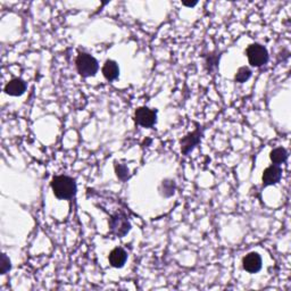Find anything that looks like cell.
I'll return each instance as SVG.
<instances>
[{
    "instance_id": "cell-1",
    "label": "cell",
    "mask_w": 291,
    "mask_h": 291,
    "mask_svg": "<svg viewBox=\"0 0 291 291\" xmlns=\"http://www.w3.org/2000/svg\"><path fill=\"white\" fill-rule=\"evenodd\" d=\"M52 189L58 199H71L77 193V182L67 175H58L52 180Z\"/></svg>"
},
{
    "instance_id": "cell-2",
    "label": "cell",
    "mask_w": 291,
    "mask_h": 291,
    "mask_svg": "<svg viewBox=\"0 0 291 291\" xmlns=\"http://www.w3.org/2000/svg\"><path fill=\"white\" fill-rule=\"evenodd\" d=\"M75 64H77L79 74L82 75L83 78L95 77L99 68L97 59L87 53H79Z\"/></svg>"
},
{
    "instance_id": "cell-3",
    "label": "cell",
    "mask_w": 291,
    "mask_h": 291,
    "mask_svg": "<svg viewBox=\"0 0 291 291\" xmlns=\"http://www.w3.org/2000/svg\"><path fill=\"white\" fill-rule=\"evenodd\" d=\"M247 57L249 64L254 67H261L268 62V53L264 46L253 44L247 48Z\"/></svg>"
},
{
    "instance_id": "cell-4",
    "label": "cell",
    "mask_w": 291,
    "mask_h": 291,
    "mask_svg": "<svg viewBox=\"0 0 291 291\" xmlns=\"http://www.w3.org/2000/svg\"><path fill=\"white\" fill-rule=\"evenodd\" d=\"M109 228L112 233L118 238L127 236L131 230V224L129 222L127 215L124 213H117L113 215L109 220Z\"/></svg>"
},
{
    "instance_id": "cell-5",
    "label": "cell",
    "mask_w": 291,
    "mask_h": 291,
    "mask_svg": "<svg viewBox=\"0 0 291 291\" xmlns=\"http://www.w3.org/2000/svg\"><path fill=\"white\" fill-rule=\"evenodd\" d=\"M157 112L148 108V107H139L135 110L134 120L139 125L143 128H152L156 123Z\"/></svg>"
},
{
    "instance_id": "cell-6",
    "label": "cell",
    "mask_w": 291,
    "mask_h": 291,
    "mask_svg": "<svg viewBox=\"0 0 291 291\" xmlns=\"http://www.w3.org/2000/svg\"><path fill=\"white\" fill-rule=\"evenodd\" d=\"M200 140H202V131H200V129H197V130L183 136L181 139V153L183 155H189L200 142Z\"/></svg>"
},
{
    "instance_id": "cell-7",
    "label": "cell",
    "mask_w": 291,
    "mask_h": 291,
    "mask_svg": "<svg viewBox=\"0 0 291 291\" xmlns=\"http://www.w3.org/2000/svg\"><path fill=\"white\" fill-rule=\"evenodd\" d=\"M282 178V170L279 165H271L268 166L266 170L264 171L263 173V185L268 186V185H274L276 183L280 182V180Z\"/></svg>"
},
{
    "instance_id": "cell-8",
    "label": "cell",
    "mask_w": 291,
    "mask_h": 291,
    "mask_svg": "<svg viewBox=\"0 0 291 291\" xmlns=\"http://www.w3.org/2000/svg\"><path fill=\"white\" fill-rule=\"evenodd\" d=\"M242 266L249 273H257L262 268V257L257 253H249L242 260Z\"/></svg>"
},
{
    "instance_id": "cell-9",
    "label": "cell",
    "mask_w": 291,
    "mask_h": 291,
    "mask_svg": "<svg viewBox=\"0 0 291 291\" xmlns=\"http://www.w3.org/2000/svg\"><path fill=\"white\" fill-rule=\"evenodd\" d=\"M128 260V254L123 248L117 247L110 251L109 254V263L113 267L121 268L124 266L125 262Z\"/></svg>"
},
{
    "instance_id": "cell-10",
    "label": "cell",
    "mask_w": 291,
    "mask_h": 291,
    "mask_svg": "<svg viewBox=\"0 0 291 291\" xmlns=\"http://www.w3.org/2000/svg\"><path fill=\"white\" fill-rule=\"evenodd\" d=\"M26 90V84L21 79H13L12 81H9L5 87V92L9 96H22Z\"/></svg>"
},
{
    "instance_id": "cell-11",
    "label": "cell",
    "mask_w": 291,
    "mask_h": 291,
    "mask_svg": "<svg viewBox=\"0 0 291 291\" xmlns=\"http://www.w3.org/2000/svg\"><path fill=\"white\" fill-rule=\"evenodd\" d=\"M103 74L108 81L116 80L120 75V68H118L117 63L114 60H107L103 67Z\"/></svg>"
},
{
    "instance_id": "cell-12",
    "label": "cell",
    "mask_w": 291,
    "mask_h": 291,
    "mask_svg": "<svg viewBox=\"0 0 291 291\" xmlns=\"http://www.w3.org/2000/svg\"><path fill=\"white\" fill-rule=\"evenodd\" d=\"M269 158L275 165H280L288 159V152L282 147H279V148L272 150L271 154H269Z\"/></svg>"
},
{
    "instance_id": "cell-13",
    "label": "cell",
    "mask_w": 291,
    "mask_h": 291,
    "mask_svg": "<svg viewBox=\"0 0 291 291\" xmlns=\"http://www.w3.org/2000/svg\"><path fill=\"white\" fill-rule=\"evenodd\" d=\"M175 189H177V185H175V182L173 180L166 179L161 182L159 191L164 197H171L174 195Z\"/></svg>"
},
{
    "instance_id": "cell-14",
    "label": "cell",
    "mask_w": 291,
    "mask_h": 291,
    "mask_svg": "<svg viewBox=\"0 0 291 291\" xmlns=\"http://www.w3.org/2000/svg\"><path fill=\"white\" fill-rule=\"evenodd\" d=\"M115 173H116L117 178L121 181H127L130 178V171H129V168L125 164L115 163Z\"/></svg>"
},
{
    "instance_id": "cell-15",
    "label": "cell",
    "mask_w": 291,
    "mask_h": 291,
    "mask_svg": "<svg viewBox=\"0 0 291 291\" xmlns=\"http://www.w3.org/2000/svg\"><path fill=\"white\" fill-rule=\"evenodd\" d=\"M250 77H251V71L248 67L242 66V67H240L238 71H237L235 80H236V82H238V83H243V82L249 80Z\"/></svg>"
},
{
    "instance_id": "cell-16",
    "label": "cell",
    "mask_w": 291,
    "mask_h": 291,
    "mask_svg": "<svg viewBox=\"0 0 291 291\" xmlns=\"http://www.w3.org/2000/svg\"><path fill=\"white\" fill-rule=\"evenodd\" d=\"M10 267H12V265H10V260L7 257L6 254H2L1 265H0V272H1V274H6L10 269Z\"/></svg>"
},
{
    "instance_id": "cell-17",
    "label": "cell",
    "mask_w": 291,
    "mask_h": 291,
    "mask_svg": "<svg viewBox=\"0 0 291 291\" xmlns=\"http://www.w3.org/2000/svg\"><path fill=\"white\" fill-rule=\"evenodd\" d=\"M197 3H198V1H192V2H185V1H183L182 5L183 6H186V7H193V6H196Z\"/></svg>"
}]
</instances>
